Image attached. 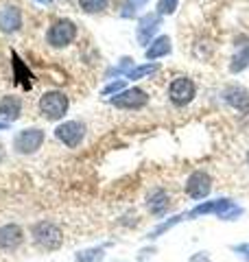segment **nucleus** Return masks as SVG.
I'll return each mask as SVG.
<instances>
[{"label": "nucleus", "instance_id": "cd10ccee", "mask_svg": "<svg viewBox=\"0 0 249 262\" xmlns=\"http://www.w3.org/2000/svg\"><path fill=\"white\" fill-rule=\"evenodd\" d=\"M247 162H249V153H247Z\"/></svg>", "mask_w": 249, "mask_h": 262}, {"label": "nucleus", "instance_id": "a878e982", "mask_svg": "<svg viewBox=\"0 0 249 262\" xmlns=\"http://www.w3.org/2000/svg\"><path fill=\"white\" fill-rule=\"evenodd\" d=\"M37 3H42V5H51L53 0H37Z\"/></svg>", "mask_w": 249, "mask_h": 262}, {"label": "nucleus", "instance_id": "f8f14e48", "mask_svg": "<svg viewBox=\"0 0 249 262\" xmlns=\"http://www.w3.org/2000/svg\"><path fill=\"white\" fill-rule=\"evenodd\" d=\"M249 66V37L247 35H238L236 37V53L232 57V63H230V70L234 72H243Z\"/></svg>", "mask_w": 249, "mask_h": 262}, {"label": "nucleus", "instance_id": "aec40b11", "mask_svg": "<svg viewBox=\"0 0 249 262\" xmlns=\"http://www.w3.org/2000/svg\"><path fill=\"white\" fill-rule=\"evenodd\" d=\"M110 5V0H79V7L86 13H98Z\"/></svg>", "mask_w": 249, "mask_h": 262}, {"label": "nucleus", "instance_id": "1a4fd4ad", "mask_svg": "<svg viewBox=\"0 0 249 262\" xmlns=\"http://www.w3.org/2000/svg\"><path fill=\"white\" fill-rule=\"evenodd\" d=\"M212 190V179L203 170H195L190 173V177L186 179V194L190 199H203Z\"/></svg>", "mask_w": 249, "mask_h": 262}, {"label": "nucleus", "instance_id": "6e6552de", "mask_svg": "<svg viewBox=\"0 0 249 262\" xmlns=\"http://www.w3.org/2000/svg\"><path fill=\"white\" fill-rule=\"evenodd\" d=\"M147 103H149V94L140 88L122 90L120 94H116L112 98V105L114 107H120V110H142Z\"/></svg>", "mask_w": 249, "mask_h": 262}, {"label": "nucleus", "instance_id": "f03ea898", "mask_svg": "<svg viewBox=\"0 0 249 262\" xmlns=\"http://www.w3.org/2000/svg\"><path fill=\"white\" fill-rule=\"evenodd\" d=\"M31 238L44 251H57L64 245V232L53 221H37L31 227Z\"/></svg>", "mask_w": 249, "mask_h": 262}, {"label": "nucleus", "instance_id": "ddd939ff", "mask_svg": "<svg viewBox=\"0 0 249 262\" xmlns=\"http://www.w3.org/2000/svg\"><path fill=\"white\" fill-rule=\"evenodd\" d=\"M147 208H149V212H151L153 216H164L166 212H169V208H171V196H169V192L162 190V188H155V190L149 194Z\"/></svg>", "mask_w": 249, "mask_h": 262}, {"label": "nucleus", "instance_id": "39448f33", "mask_svg": "<svg viewBox=\"0 0 249 262\" xmlns=\"http://www.w3.org/2000/svg\"><path fill=\"white\" fill-rule=\"evenodd\" d=\"M44 140H46V134L42 129H37V127L22 129L13 140V149L22 155H31V153H37L42 149Z\"/></svg>", "mask_w": 249, "mask_h": 262}, {"label": "nucleus", "instance_id": "2eb2a0df", "mask_svg": "<svg viewBox=\"0 0 249 262\" xmlns=\"http://www.w3.org/2000/svg\"><path fill=\"white\" fill-rule=\"evenodd\" d=\"M20 27H22V13L18 7H5V9H0V31L15 33Z\"/></svg>", "mask_w": 249, "mask_h": 262}, {"label": "nucleus", "instance_id": "423d86ee", "mask_svg": "<svg viewBox=\"0 0 249 262\" xmlns=\"http://www.w3.org/2000/svg\"><path fill=\"white\" fill-rule=\"evenodd\" d=\"M195 94H197V85H195V81L188 79V77H175L169 85V98H171L173 105H177V107L188 105L195 98Z\"/></svg>", "mask_w": 249, "mask_h": 262}, {"label": "nucleus", "instance_id": "9b49d317", "mask_svg": "<svg viewBox=\"0 0 249 262\" xmlns=\"http://www.w3.org/2000/svg\"><path fill=\"white\" fill-rule=\"evenodd\" d=\"M160 22H162L160 13H147L144 18L138 22V42L149 48V44H151V35L160 29Z\"/></svg>", "mask_w": 249, "mask_h": 262}, {"label": "nucleus", "instance_id": "4be33fe9", "mask_svg": "<svg viewBox=\"0 0 249 262\" xmlns=\"http://www.w3.org/2000/svg\"><path fill=\"white\" fill-rule=\"evenodd\" d=\"M177 3H179V0H160V3H157V13H160V15H171V13H175Z\"/></svg>", "mask_w": 249, "mask_h": 262}, {"label": "nucleus", "instance_id": "6ab92c4d", "mask_svg": "<svg viewBox=\"0 0 249 262\" xmlns=\"http://www.w3.org/2000/svg\"><path fill=\"white\" fill-rule=\"evenodd\" d=\"M74 258H77V262H101L105 258V249L103 247H90V249L79 251Z\"/></svg>", "mask_w": 249, "mask_h": 262}, {"label": "nucleus", "instance_id": "a211bd4d", "mask_svg": "<svg viewBox=\"0 0 249 262\" xmlns=\"http://www.w3.org/2000/svg\"><path fill=\"white\" fill-rule=\"evenodd\" d=\"M171 37L169 35H160V37H155L153 42H151V46L147 48V59L151 61V59H160V57H164V55H169L171 53Z\"/></svg>", "mask_w": 249, "mask_h": 262}, {"label": "nucleus", "instance_id": "9d476101", "mask_svg": "<svg viewBox=\"0 0 249 262\" xmlns=\"http://www.w3.org/2000/svg\"><path fill=\"white\" fill-rule=\"evenodd\" d=\"M24 241V232L20 225L15 223H7L0 227V249L3 251H13L18 249Z\"/></svg>", "mask_w": 249, "mask_h": 262}, {"label": "nucleus", "instance_id": "dca6fc26", "mask_svg": "<svg viewBox=\"0 0 249 262\" xmlns=\"http://www.w3.org/2000/svg\"><path fill=\"white\" fill-rule=\"evenodd\" d=\"M225 101L234 110H238L240 114H249V92L245 88H238V85L227 88L225 90Z\"/></svg>", "mask_w": 249, "mask_h": 262}, {"label": "nucleus", "instance_id": "4468645a", "mask_svg": "<svg viewBox=\"0 0 249 262\" xmlns=\"http://www.w3.org/2000/svg\"><path fill=\"white\" fill-rule=\"evenodd\" d=\"M20 114H22V101L18 96H5L3 101H0V120L3 122H13V120H18L20 118Z\"/></svg>", "mask_w": 249, "mask_h": 262}, {"label": "nucleus", "instance_id": "0eeeda50", "mask_svg": "<svg viewBox=\"0 0 249 262\" xmlns=\"http://www.w3.org/2000/svg\"><path fill=\"white\" fill-rule=\"evenodd\" d=\"M55 138L64 142L68 149H77L83 142V138H86V127L79 120H66L55 129Z\"/></svg>", "mask_w": 249, "mask_h": 262}, {"label": "nucleus", "instance_id": "b1692460", "mask_svg": "<svg viewBox=\"0 0 249 262\" xmlns=\"http://www.w3.org/2000/svg\"><path fill=\"white\" fill-rule=\"evenodd\" d=\"M144 3H149V0H127V9H131V7H134V11H136V7L144 5Z\"/></svg>", "mask_w": 249, "mask_h": 262}, {"label": "nucleus", "instance_id": "412c9836", "mask_svg": "<svg viewBox=\"0 0 249 262\" xmlns=\"http://www.w3.org/2000/svg\"><path fill=\"white\" fill-rule=\"evenodd\" d=\"M157 70V66L155 63H147V66H140V68H131L129 72H127V79H142V77H147V75H151V72H155Z\"/></svg>", "mask_w": 249, "mask_h": 262}, {"label": "nucleus", "instance_id": "f3484780", "mask_svg": "<svg viewBox=\"0 0 249 262\" xmlns=\"http://www.w3.org/2000/svg\"><path fill=\"white\" fill-rule=\"evenodd\" d=\"M11 66H13V77H15V83H20L24 90H31L33 88V75L31 70L24 66V61L20 59L18 53H11Z\"/></svg>", "mask_w": 249, "mask_h": 262}, {"label": "nucleus", "instance_id": "20e7f679", "mask_svg": "<svg viewBox=\"0 0 249 262\" xmlns=\"http://www.w3.org/2000/svg\"><path fill=\"white\" fill-rule=\"evenodd\" d=\"M77 37V24L68 18H61V20H55L51 27L46 31V42L51 44L53 48H64L74 42Z\"/></svg>", "mask_w": 249, "mask_h": 262}, {"label": "nucleus", "instance_id": "bb28decb", "mask_svg": "<svg viewBox=\"0 0 249 262\" xmlns=\"http://www.w3.org/2000/svg\"><path fill=\"white\" fill-rule=\"evenodd\" d=\"M7 127H9V125H7V122H0V129H7Z\"/></svg>", "mask_w": 249, "mask_h": 262}, {"label": "nucleus", "instance_id": "7ed1b4c3", "mask_svg": "<svg viewBox=\"0 0 249 262\" xmlns=\"http://www.w3.org/2000/svg\"><path fill=\"white\" fill-rule=\"evenodd\" d=\"M39 112L46 120H61L68 112V96L59 90H51L44 92L39 98Z\"/></svg>", "mask_w": 249, "mask_h": 262}, {"label": "nucleus", "instance_id": "5701e85b", "mask_svg": "<svg viewBox=\"0 0 249 262\" xmlns=\"http://www.w3.org/2000/svg\"><path fill=\"white\" fill-rule=\"evenodd\" d=\"M122 85H125V81H114V83H110V85H107V88L103 90V92H105V94L118 92V90H122Z\"/></svg>", "mask_w": 249, "mask_h": 262}, {"label": "nucleus", "instance_id": "f257e3e1", "mask_svg": "<svg viewBox=\"0 0 249 262\" xmlns=\"http://www.w3.org/2000/svg\"><path fill=\"white\" fill-rule=\"evenodd\" d=\"M208 214H217L223 221H234L243 214V208L236 206L230 199H214V201H203L197 208H193L186 214V219H199V216H208Z\"/></svg>", "mask_w": 249, "mask_h": 262}, {"label": "nucleus", "instance_id": "393cba45", "mask_svg": "<svg viewBox=\"0 0 249 262\" xmlns=\"http://www.w3.org/2000/svg\"><path fill=\"white\" fill-rule=\"evenodd\" d=\"M190 262H210V258L205 256V253H197V256H193V260Z\"/></svg>", "mask_w": 249, "mask_h": 262}]
</instances>
